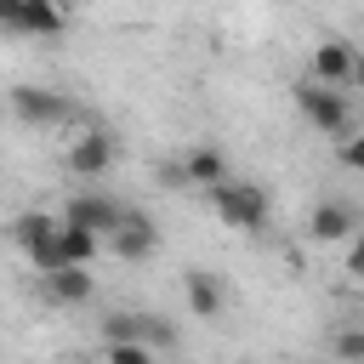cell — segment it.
I'll return each mask as SVG.
<instances>
[{"instance_id": "6da1fadb", "label": "cell", "mask_w": 364, "mask_h": 364, "mask_svg": "<svg viewBox=\"0 0 364 364\" xmlns=\"http://www.w3.org/2000/svg\"><path fill=\"white\" fill-rule=\"evenodd\" d=\"M290 91H296L301 119H307L318 136H347V131H353V102L341 97V85H318V80L307 74V80H296Z\"/></svg>"}, {"instance_id": "7a4b0ae2", "label": "cell", "mask_w": 364, "mask_h": 364, "mask_svg": "<svg viewBox=\"0 0 364 364\" xmlns=\"http://www.w3.org/2000/svg\"><path fill=\"white\" fill-rule=\"evenodd\" d=\"M11 239L28 250V262H34L40 273L63 267V216H51V210H23V216L11 222Z\"/></svg>"}, {"instance_id": "3957f363", "label": "cell", "mask_w": 364, "mask_h": 364, "mask_svg": "<svg viewBox=\"0 0 364 364\" xmlns=\"http://www.w3.org/2000/svg\"><path fill=\"white\" fill-rule=\"evenodd\" d=\"M210 205H216V216L228 222V228H239V233H256L262 222H267V193L256 188V182H216L210 188Z\"/></svg>"}, {"instance_id": "277c9868", "label": "cell", "mask_w": 364, "mask_h": 364, "mask_svg": "<svg viewBox=\"0 0 364 364\" xmlns=\"http://www.w3.org/2000/svg\"><path fill=\"white\" fill-rule=\"evenodd\" d=\"M63 222H74V228H91L102 245L119 233V222H125V205L119 199H108V193H74L68 205H63Z\"/></svg>"}, {"instance_id": "5b68a950", "label": "cell", "mask_w": 364, "mask_h": 364, "mask_svg": "<svg viewBox=\"0 0 364 364\" xmlns=\"http://www.w3.org/2000/svg\"><path fill=\"white\" fill-rule=\"evenodd\" d=\"M102 336H108V341H148V347H171V341H176V330H171L159 313H131V307L108 313V318H102Z\"/></svg>"}, {"instance_id": "8992f818", "label": "cell", "mask_w": 364, "mask_h": 364, "mask_svg": "<svg viewBox=\"0 0 364 364\" xmlns=\"http://www.w3.org/2000/svg\"><path fill=\"white\" fill-rule=\"evenodd\" d=\"M11 114L23 125H63L74 108L63 91H46V85H11Z\"/></svg>"}, {"instance_id": "52a82bcc", "label": "cell", "mask_w": 364, "mask_h": 364, "mask_svg": "<svg viewBox=\"0 0 364 364\" xmlns=\"http://www.w3.org/2000/svg\"><path fill=\"white\" fill-rule=\"evenodd\" d=\"M108 165H114V136H108V131H80V136L68 142V171H74L80 182H97Z\"/></svg>"}, {"instance_id": "ba28073f", "label": "cell", "mask_w": 364, "mask_h": 364, "mask_svg": "<svg viewBox=\"0 0 364 364\" xmlns=\"http://www.w3.org/2000/svg\"><path fill=\"white\" fill-rule=\"evenodd\" d=\"M171 176H176L182 188H216V182H228V154L210 148V142H199V148L182 154V165H176Z\"/></svg>"}, {"instance_id": "9c48e42d", "label": "cell", "mask_w": 364, "mask_h": 364, "mask_svg": "<svg viewBox=\"0 0 364 364\" xmlns=\"http://www.w3.org/2000/svg\"><path fill=\"white\" fill-rule=\"evenodd\" d=\"M108 245H114V256H119V262H148V256H154V245H159V228H154V216H148V210H125V222H119V233H114Z\"/></svg>"}, {"instance_id": "30bf717a", "label": "cell", "mask_w": 364, "mask_h": 364, "mask_svg": "<svg viewBox=\"0 0 364 364\" xmlns=\"http://www.w3.org/2000/svg\"><path fill=\"white\" fill-rule=\"evenodd\" d=\"M40 284H46V296H51L57 307H85V301L97 296V279H91V267H74V262H63V267L40 273Z\"/></svg>"}, {"instance_id": "8fae6325", "label": "cell", "mask_w": 364, "mask_h": 364, "mask_svg": "<svg viewBox=\"0 0 364 364\" xmlns=\"http://www.w3.org/2000/svg\"><path fill=\"white\" fill-rule=\"evenodd\" d=\"M353 228H358V210H353L347 199H318V205H313V216H307V233H313L318 245L353 239Z\"/></svg>"}, {"instance_id": "7c38bea8", "label": "cell", "mask_w": 364, "mask_h": 364, "mask_svg": "<svg viewBox=\"0 0 364 364\" xmlns=\"http://www.w3.org/2000/svg\"><path fill=\"white\" fill-rule=\"evenodd\" d=\"M353 57H358V51H353L347 40H336V34L318 40V46H313V80H318V85H353Z\"/></svg>"}, {"instance_id": "4fadbf2b", "label": "cell", "mask_w": 364, "mask_h": 364, "mask_svg": "<svg viewBox=\"0 0 364 364\" xmlns=\"http://www.w3.org/2000/svg\"><path fill=\"white\" fill-rule=\"evenodd\" d=\"M182 290H188V307H193V318H216L222 313V279L210 273V267H188L182 273Z\"/></svg>"}, {"instance_id": "5bb4252c", "label": "cell", "mask_w": 364, "mask_h": 364, "mask_svg": "<svg viewBox=\"0 0 364 364\" xmlns=\"http://www.w3.org/2000/svg\"><path fill=\"white\" fill-rule=\"evenodd\" d=\"M97 250H102V239H97L91 228H74V222H63V262H74V267H91V262H97Z\"/></svg>"}, {"instance_id": "9a60e30c", "label": "cell", "mask_w": 364, "mask_h": 364, "mask_svg": "<svg viewBox=\"0 0 364 364\" xmlns=\"http://www.w3.org/2000/svg\"><path fill=\"white\" fill-rule=\"evenodd\" d=\"M23 34H40V40H57L63 34V6H23Z\"/></svg>"}, {"instance_id": "2e32d148", "label": "cell", "mask_w": 364, "mask_h": 364, "mask_svg": "<svg viewBox=\"0 0 364 364\" xmlns=\"http://www.w3.org/2000/svg\"><path fill=\"white\" fill-rule=\"evenodd\" d=\"M330 358L336 364H364V324H341L330 336Z\"/></svg>"}, {"instance_id": "e0dca14e", "label": "cell", "mask_w": 364, "mask_h": 364, "mask_svg": "<svg viewBox=\"0 0 364 364\" xmlns=\"http://www.w3.org/2000/svg\"><path fill=\"white\" fill-rule=\"evenodd\" d=\"M102 364H159V347H148V341H108Z\"/></svg>"}, {"instance_id": "ac0fdd59", "label": "cell", "mask_w": 364, "mask_h": 364, "mask_svg": "<svg viewBox=\"0 0 364 364\" xmlns=\"http://www.w3.org/2000/svg\"><path fill=\"white\" fill-rule=\"evenodd\" d=\"M341 165L347 171H364V131H347L341 136Z\"/></svg>"}, {"instance_id": "d6986e66", "label": "cell", "mask_w": 364, "mask_h": 364, "mask_svg": "<svg viewBox=\"0 0 364 364\" xmlns=\"http://www.w3.org/2000/svg\"><path fill=\"white\" fill-rule=\"evenodd\" d=\"M23 6H28V0H0V28L23 34Z\"/></svg>"}, {"instance_id": "ffe728a7", "label": "cell", "mask_w": 364, "mask_h": 364, "mask_svg": "<svg viewBox=\"0 0 364 364\" xmlns=\"http://www.w3.org/2000/svg\"><path fill=\"white\" fill-rule=\"evenodd\" d=\"M347 273H353V279H364V233L347 245Z\"/></svg>"}, {"instance_id": "44dd1931", "label": "cell", "mask_w": 364, "mask_h": 364, "mask_svg": "<svg viewBox=\"0 0 364 364\" xmlns=\"http://www.w3.org/2000/svg\"><path fill=\"white\" fill-rule=\"evenodd\" d=\"M353 85H358V91H364V51H358V57H353Z\"/></svg>"}, {"instance_id": "7402d4cb", "label": "cell", "mask_w": 364, "mask_h": 364, "mask_svg": "<svg viewBox=\"0 0 364 364\" xmlns=\"http://www.w3.org/2000/svg\"><path fill=\"white\" fill-rule=\"evenodd\" d=\"M34 6H68V0H34Z\"/></svg>"}, {"instance_id": "603a6c76", "label": "cell", "mask_w": 364, "mask_h": 364, "mask_svg": "<svg viewBox=\"0 0 364 364\" xmlns=\"http://www.w3.org/2000/svg\"><path fill=\"white\" fill-rule=\"evenodd\" d=\"M313 364H336V358H313Z\"/></svg>"}]
</instances>
